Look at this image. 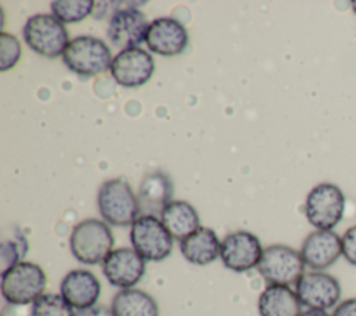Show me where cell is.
<instances>
[{
	"instance_id": "obj_26",
	"label": "cell",
	"mask_w": 356,
	"mask_h": 316,
	"mask_svg": "<svg viewBox=\"0 0 356 316\" xmlns=\"http://www.w3.org/2000/svg\"><path fill=\"white\" fill-rule=\"evenodd\" d=\"M18 258H19V252H18L17 244H14L13 241H3L1 242V263H3L1 273L13 267L14 264H17Z\"/></svg>"
},
{
	"instance_id": "obj_22",
	"label": "cell",
	"mask_w": 356,
	"mask_h": 316,
	"mask_svg": "<svg viewBox=\"0 0 356 316\" xmlns=\"http://www.w3.org/2000/svg\"><path fill=\"white\" fill-rule=\"evenodd\" d=\"M53 15L63 24L85 19L96 8L93 0H56L50 4Z\"/></svg>"
},
{
	"instance_id": "obj_27",
	"label": "cell",
	"mask_w": 356,
	"mask_h": 316,
	"mask_svg": "<svg viewBox=\"0 0 356 316\" xmlns=\"http://www.w3.org/2000/svg\"><path fill=\"white\" fill-rule=\"evenodd\" d=\"M332 316H356V298H350L341 302L335 308Z\"/></svg>"
},
{
	"instance_id": "obj_11",
	"label": "cell",
	"mask_w": 356,
	"mask_h": 316,
	"mask_svg": "<svg viewBox=\"0 0 356 316\" xmlns=\"http://www.w3.org/2000/svg\"><path fill=\"white\" fill-rule=\"evenodd\" d=\"M263 248L259 238L245 230L228 234L220 248L224 266L232 271L242 273L256 267L261 259Z\"/></svg>"
},
{
	"instance_id": "obj_19",
	"label": "cell",
	"mask_w": 356,
	"mask_h": 316,
	"mask_svg": "<svg viewBox=\"0 0 356 316\" xmlns=\"http://www.w3.org/2000/svg\"><path fill=\"white\" fill-rule=\"evenodd\" d=\"M260 316H300L302 303L288 285H267L257 302Z\"/></svg>"
},
{
	"instance_id": "obj_6",
	"label": "cell",
	"mask_w": 356,
	"mask_h": 316,
	"mask_svg": "<svg viewBox=\"0 0 356 316\" xmlns=\"http://www.w3.org/2000/svg\"><path fill=\"white\" fill-rule=\"evenodd\" d=\"M300 252L288 245H270L263 249L257 270L268 285H292L305 274Z\"/></svg>"
},
{
	"instance_id": "obj_9",
	"label": "cell",
	"mask_w": 356,
	"mask_h": 316,
	"mask_svg": "<svg viewBox=\"0 0 356 316\" xmlns=\"http://www.w3.org/2000/svg\"><path fill=\"white\" fill-rule=\"evenodd\" d=\"M295 292L302 305L309 309L327 310L341 298L339 281L324 271L305 273L295 284Z\"/></svg>"
},
{
	"instance_id": "obj_28",
	"label": "cell",
	"mask_w": 356,
	"mask_h": 316,
	"mask_svg": "<svg viewBox=\"0 0 356 316\" xmlns=\"http://www.w3.org/2000/svg\"><path fill=\"white\" fill-rule=\"evenodd\" d=\"M79 316H114V313H113L111 308L99 305V306H93L88 310H82Z\"/></svg>"
},
{
	"instance_id": "obj_23",
	"label": "cell",
	"mask_w": 356,
	"mask_h": 316,
	"mask_svg": "<svg viewBox=\"0 0 356 316\" xmlns=\"http://www.w3.org/2000/svg\"><path fill=\"white\" fill-rule=\"evenodd\" d=\"M31 316H79L58 294H43L32 303Z\"/></svg>"
},
{
	"instance_id": "obj_14",
	"label": "cell",
	"mask_w": 356,
	"mask_h": 316,
	"mask_svg": "<svg viewBox=\"0 0 356 316\" xmlns=\"http://www.w3.org/2000/svg\"><path fill=\"white\" fill-rule=\"evenodd\" d=\"M189 42L185 26L172 17H160L149 24L145 43L156 54L171 57L181 54Z\"/></svg>"
},
{
	"instance_id": "obj_4",
	"label": "cell",
	"mask_w": 356,
	"mask_h": 316,
	"mask_svg": "<svg viewBox=\"0 0 356 316\" xmlns=\"http://www.w3.org/2000/svg\"><path fill=\"white\" fill-rule=\"evenodd\" d=\"M22 35L29 49L49 58L63 56L71 42L64 24L53 14L29 17L22 28Z\"/></svg>"
},
{
	"instance_id": "obj_12",
	"label": "cell",
	"mask_w": 356,
	"mask_h": 316,
	"mask_svg": "<svg viewBox=\"0 0 356 316\" xmlns=\"http://www.w3.org/2000/svg\"><path fill=\"white\" fill-rule=\"evenodd\" d=\"M108 283L121 290L136 285L146 271V260L134 248H117L102 263Z\"/></svg>"
},
{
	"instance_id": "obj_1",
	"label": "cell",
	"mask_w": 356,
	"mask_h": 316,
	"mask_svg": "<svg viewBox=\"0 0 356 316\" xmlns=\"http://www.w3.org/2000/svg\"><path fill=\"white\" fill-rule=\"evenodd\" d=\"M97 207L104 221L115 227L132 226L140 213L138 195L124 178L107 180L100 185Z\"/></svg>"
},
{
	"instance_id": "obj_8",
	"label": "cell",
	"mask_w": 356,
	"mask_h": 316,
	"mask_svg": "<svg viewBox=\"0 0 356 316\" xmlns=\"http://www.w3.org/2000/svg\"><path fill=\"white\" fill-rule=\"evenodd\" d=\"M345 212V196L339 187L321 182L310 189L305 202L307 221L317 230H332Z\"/></svg>"
},
{
	"instance_id": "obj_7",
	"label": "cell",
	"mask_w": 356,
	"mask_h": 316,
	"mask_svg": "<svg viewBox=\"0 0 356 316\" xmlns=\"http://www.w3.org/2000/svg\"><path fill=\"white\" fill-rule=\"evenodd\" d=\"M131 244L134 249L150 262H161L172 251V235L157 216L140 214L131 226Z\"/></svg>"
},
{
	"instance_id": "obj_30",
	"label": "cell",
	"mask_w": 356,
	"mask_h": 316,
	"mask_svg": "<svg viewBox=\"0 0 356 316\" xmlns=\"http://www.w3.org/2000/svg\"><path fill=\"white\" fill-rule=\"evenodd\" d=\"M350 4H352V10L355 11V14H356V0H352L350 1Z\"/></svg>"
},
{
	"instance_id": "obj_5",
	"label": "cell",
	"mask_w": 356,
	"mask_h": 316,
	"mask_svg": "<svg viewBox=\"0 0 356 316\" xmlns=\"http://www.w3.org/2000/svg\"><path fill=\"white\" fill-rule=\"evenodd\" d=\"M63 63L81 77H95L111 67L110 47L99 38L82 35L74 38L67 46Z\"/></svg>"
},
{
	"instance_id": "obj_18",
	"label": "cell",
	"mask_w": 356,
	"mask_h": 316,
	"mask_svg": "<svg viewBox=\"0 0 356 316\" xmlns=\"http://www.w3.org/2000/svg\"><path fill=\"white\" fill-rule=\"evenodd\" d=\"M221 242L217 234L207 227H199L195 232L179 241V249L184 258L197 266L213 263L220 256Z\"/></svg>"
},
{
	"instance_id": "obj_2",
	"label": "cell",
	"mask_w": 356,
	"mask_h": 316,
	"mask_svg": "<svg viewBox=\"0 0 356 316\" xmlns=\"http://www.w3.org/2000/svg\"><path fill=\"white\" fill-rule=\"evenodd\" d=\"M113 246V232L107 223L99 219H86L78 223L70 237V249L74 258L83 264L103 263Z\"/></svg>"
},
{
	"instance_id": "obj_17",
	"label": "cell",
	"mask_w": 356,
	"mask_h": 316,
	"mask_svg": "<svg viewBox=\"0 0 356 316\" xmlns=\"http://www.w3.org/2000/svg\"><path fill=\"white\" fill-rule=\"evenodd\" d=\"M174 187L171 178L161 171L146 174L139 185L138 202L142 214L157 216L172 202Z\"/></svg>"
},
{
	"instance_id": "obj_29",
	"label": "cell",
	"mask_w": 356,
	"mask_h": 316,
	"mask_svg": "<svg viewBox=\"0 0 356 316\" xmlns=\"http://www.w3.org/2000/svg\"><path fill=\"white\" fill-rule=\"evenodd\" d=\"M300 316H332L328 315L325 310H318V309H307L306 312H302Z\"/></svg>"
},
{
	"instance_id": "obj_10",
	"label": "cell",
	"mask_w": 356,
	"mask_h": 316,
	"mask_svg": "<svg viewBox=\"0 0 356 316\" xmlns=\"http://www.w3.org/2000/svg\"><path fill=\"white\" fill-rule=\"evenodd\" d=\"M114 81L124 88H138L145 85L154 72V60L149 52L140 47L120 50L110 67Z\"/></svg>"
},
{
	"instance_id": "obj_13",
	"label": "cell",
	"mask_w": 356,
	"mask_h": 316,
	"mask_svg": "<svg viewBox=\"0 0 356 316\" xmlns=\"http://www.w3.org/2000/svg\"><path fill=\"white\" fill-rule=\"evenodd\" d=\"M149 24L140 10L125 7L111 15L107 26V38L121 50L139 47L146 39Z\"/></svg>"
},
{
	"instance_id": "obj_24",
	"label": "cell",
	"mask_w": 356,
	"mask_h": 316,
	"mask_svg": "<svg viewBox=\"0 0 356 316\" xmlns=\"http://www.w3.org/2000/svg\"><path fill=\"white\" fill-rule=\"evenodd\" d=\"M21 57V43L19 40L7 32L0 35V71H7L13 68Z\"/></svg>"
},
{
	"instance_id": "obj_16",
	"label": "cell",
	"mask_w": 356,
	"mask_h": 316,
	"mask_svg": "<svg viewBox=\"0 0 356 316\" xmlns=\"http://www.w3.org/2000/svg\"><path fill=\"white\" fill-rule=\"evenodd\" d=\"M60 295L78 310H88L96 306V302L102 292L99 278L89 270L75 269L68 271L61 284Z\"/></svg>"
},
{
	"instance_id": "obj_3",
	"label": "cell",
	"mask_w": 356,
	"mask_h": 316,
	"mask_svg": "<svg viewBox=\"0 0 356 316\" xmlns=\"http://www.w3.org/2000/svg\"><path fill=\"white\" fill-rule=\"evenodd\" d=\"M44 270L32 262H18L1 273V295L13 305H28L39 299L46 290Z\"/></svg>"
},
{
	"instance_id": "obj_25",
	"label": "cell",
	"mask_w": 356,
	"mask_h": 316,
	"mask_svg": "<svg viewBox=\"0 0 356 316\" xmlns=\"http://www.w3.org/2000/svg\"><path fill=\"white\" fill-rule=\"evenodd\" d=\"M342 255L353 266H356V226L348 228L341 237Z\"/></svg>"
},
{
	"instance_id": "obj_21",
	"label": "cell",
	"mask_w": 356,
	"mask_h": 316,
	"mask_svg": "<svg viewBox=\"0 0 356 316\" xmlns=\"http://www.w3.org/2000/svg\"><path fill=\"white\" fill-rule=\"evenodd\" d=\"M114 316H159V305L156 299L136 288L118 291L111 301Z\"/></svg>"
},
{
	"instance_id": "obj_15",
	"label": "cell",
	"mask_w": 356,
	"mask_h": 316,
	"mask_svg": "<svg viewBox=\"0 0 356 316\" xmlns=\"http://www.w3.org/2000/svg\"><path fill=\"white\" fill-rule=\"evenodd\" d=\"M300 255L305 264L312 270H324L342 255V239L332 230H316L305 238Z\"/></svg>"
},
{
	"instance_id": "obj_20",
	"label": "cell",
	"mask_w": 356,
	"mask_h": 316,
	"mask_svg": "<svg viewBox=\"0 0 356 316\" xmlns=\"http://www.w3.org/2000/svg\"><path fill=\"white\" fill-rule=\"evenodd\" d=\"M160 220L170 231L172 238L182 241L200 226L197 210L186 200H172L161 212Z\"/></svg>"
}]
</instances>
